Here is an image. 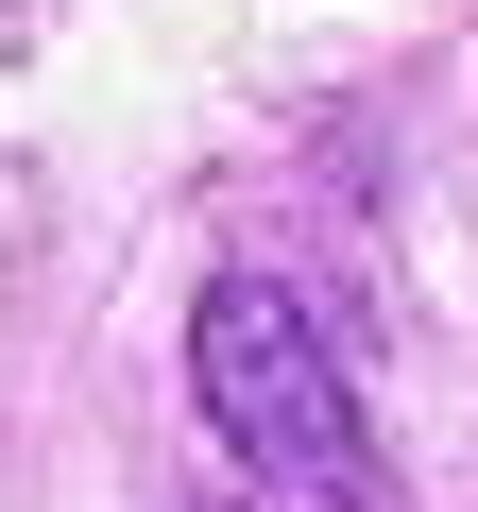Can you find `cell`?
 <instances>
[{"label": "cell", "mask_w": 478, "mask_h": 512, "mask_svg": "<svg viewBox=\"0 0 478 512\" xmlns=\"http://www.w3.org/2000/svg\"><path fill=\"white\" fill-rule=\"evenodd\" d=\"M188 393H205V427H222L239 461L291 478L308 512H376V495H393L376 410H359V376H342V342H325V308H308L291 274H222V291L188 308Z\"/></svg>", "instance_id": "6da1fadb"}, {"label": "cell", "mask_w": 478, "mask_h": 512, "mask_svg": "<svg viewBox=\"0 0 478 512\" xmlns=\"http://www.w3.org/2000/svg\"><path fill=\"white\" fill-rule=\"evenodd\" d=\"M171 512H239V495H171Z\"/></svg>", "instance_id": "7a4b0ae2"}]
</instances>
